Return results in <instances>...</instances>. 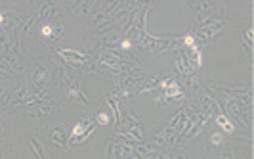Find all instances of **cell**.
Instances as JSON below:
<instances>
[{"instance_id": "cell-5", "label": "cell", "mask_w": 254, "mask_h": 159, "mask_svg": "<svg viewBox=\"0 0 254 159\" xmlns=\"http://www.w3.org/2000/svg\"><path fill=\"white\" fill-rule=\"evenodd\" d=\"M186 96V90L184 86L180 84L176 79H170L168 84L165 86V90L161 92V96L155 100V104H172V102H178Z\"/></svg>"}, {"instance_id": "cell-1", "label": "cell", "mask_w": 254, "mask_h": 159, "mask_svg": "<svg viewBox=\"0 0 254 159\" xmlns=\"http://www.w3.org/2000/svg\"><path fill=\"white\" fill-rule=\"evenodd\" d=\"M38 60H40V64L35 67V71L31 75V84H33L35 92L46 90V86L58 77V60H54V58H38Z\"/></svg>"}, {"instance_id": "cell-2", "label": "cell", "mask_w": 254, "mask_h": 159, "mask_svg": "<svg viewBox=\"0 0 254 159\" xmlns=\"http://www.w3.org/2000/svg\"><path fill=\"white\" fill-rule=\"evenodd\" d=\"M38 37L44 40L52 50H56V44L64 39V23L62 19H52V21H42L38 27Z\"/></svg>"}, {"instance_id": "cell-7", "label": "cell", "mask_w": 254, "mask_h": 159, "mask_svg": "<svg viewBox=\"0 0 254 159\" xmlns=\"http://www.w3.org/2000/svg\"><path fill=\"white\" fill-rule=\"evenodd\" d=\"M35 8H37V21L58 19V6H56V2H35Z\"/></svg>"}, {"instance_id": "cell-13", "label": "cell", "mask_w": 254, "mask_h": 159, "mask_svg": "<svg viewBox=\"0 0 254 159\" xmlns=\"http://www.w3.org/2000/svg\"><path fill=\"white\" fill-rule=\"evenodd\" d=\"M111 121H113L111 111H100V113L94 117V123H96L98 127H107V125H111Z\"/></svg>"}, {"instance_id": "cell-12", "label": "cell", "mask_w": 254, "mask_h": 159, "mask_svg": "<svg viewBox=\"0 0 254 159\" xmlns=\"http://www.w3.org/2000/svg\"><path fill=\"white\" fill-rule=\"evenodd\" d=\"M214 121H216V125L226 134H233V133H235V127H233V123L229 121V117L226 115V113H218L216 119H214Z\"/></svg>"}, {"instance_id": "cell-15", "label": "cell", "mask_w": 254, "mask_h": 159, "mask_svg": "<svg viewBox=\"0 0 254 159\" xmlns=\"http://www.w3.org/2000/svg\"><path fill=\"white\" fill-rule=\"evenodd\" d=\"M222 140H224V134L222 133L210 134V144H212V146H220V144H222Z\"/></svg>"}, {"instance_id": "cell-6", "label": "cell", "mask_w": 254, "mask_h": 159, "mask_svg": "<svg viewBox=\"0 0 254 159\" xmlns=\"http://www.w3.org/2000/svg\"><path fill=\"white\" fill-rule=\"evenodd\" d=\"M65 86H67V102L69 104H76V106H90V100L88 96L84 94V90L80 88V84L76 82V79H71L64 82Z\"/></svg>"}, {"instance_id": "cell-16", "label": "cell", "mask_w": 254, "mask_h": 159, "mask_svg": "<svg viewBox=\"0 0 254 159\" xmlns=\"http://www.w3.org/2000/svg\"><path fill=\"white\" fill-rule=\"evenodd\" d=\"M4 133V125H2V121H0V134Z\"/></svg>"}, {"instance_id": "cell-17", "label": "cell", "mask_w": 254, "mask_h": 159, "mask_svg": "<svg viewBox=\"0 0 254 159\" xmlns=\"http://www.w3.org/2000/svg\"><path fill=\"white\" fill-rule=\"evenodd\" d=\"M0 159H2V154H0Z\"/></svg>"}, {"instance_id": "cell-9", "label": "cell", "mask_w": 254, "mask_h": 159, "mask_svg": "<svg viewBox=\"0 0 254 159\" xmlns=\"http://www.w3.org/2000/svg\"><path fill=\"white\" fill-rule=\"evenodd\" d=\"M176 71H178L180 75H184V79H188V77H193V75H197V69L193 67V64L190 62V58L186 56V54H180L178 58H176Z\"/></svg>"}, {"instance_id": "cell-10", "label": "cell", "mask_w": 254, "mask_h": 159, "mask_svg": "<svg viewBox=\"0 0 254 159\" xmlns=\"http://www.w3.org/2000/svg\"><path fill=\"white\" fill-rule=\"evenodd\" d=\"M29 146L33 148V152L37 154L38 159H52L50 152L46 150V144H42L40 140H38L37 136H33V138H29Z\"/></svg>"}, {"instance_id": "cell-11", "label": "cell", "mask_w": 254, "mask_h": 159, "mask_svg": "<svg viewBox=\"0 0 254 159\" xmlns=\"http://www.w3.org/2000/svg\"><path fill=\"white\" fill-rule=\"evenodd\" d=\"M92 2H73L71 4V10L82 17H92Z\"/></svg>"}, {"instance_id": "cell-4", "label": "cell", "mask_w": 254, "mask_h": 159, "mask_svg": "<svg viewBox=\"0 0 254 159\" xmlns=\"http://www.w3.org/2000/svg\"><path fill=\"white\" fill-rule=\"evenodd\" d=\"M52 113L50 104H35V106L21 107V113L17 115L21 121H46Z\"/></svg>"}, {"instance_id": "cell-8", "label": "cell", "mask_w": 254, "mask_h": 159, "mask_svg": "<svg viewBox=\"0 0 254 159\" xmlns=\"http://www.w3.org/2000/svg\"><path fill=\"white\" fill-rule=\"evenodd\" d=\"M46 140H50L52 144H56V146H62L65 150H69V134H67V127H65L64 123L62 125H56L54 129H52L50 133L46 134Z\"/></svg>"}, {"instance_id": "cell-3", "label": "cell", "mask_w": 254, "mask_h": 159, "mask_svg": "<svg viewBox=\"0 0 254 159\" xmlns=\"http://www.w3.org/2000/svg\"><path fill=\"white\" fill-rule=\"evenodd\" d=\"M96 123L90 119H82L80 123H76L75 127L71 129V136H69V148L71 144H76V146H80V144H84L86 140H88L92 134L96 133Z\"/></svg>"}, {"instance_id": "cell-14", "label": "cell", "mask_w": 254, "mask_h": 159, "mask_svg": "<svg viewBox=\"0 0 254 159\" xmlns=\"http://www.w3.org/2000/svg\"><path fill=\"white\" fill-rule=\"evenodd\" d=\"M0 31H10V23H8V12H0Z\"/></svg>"}]
</instances>
